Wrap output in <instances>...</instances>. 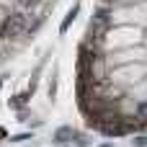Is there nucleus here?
<instances>
[{"instance_id": "obj_3", "label": "nucleus", "mask_w": 147, "mask_h": 147, "mask_svg": "<svg viewBox=\"0 0 147 147\" xmlns=\"http://www.w3.org/2000/svg\"><path fill=\"white\" fill-rule=\"evenodd\" d=\"M96 23H101V26L109 23V8H98L96 10Z\"/></svg>"}, {"instance_id": "obj_4", "label": "nucleus", "mask_w": 147, "mask_h": 147, "mask_svg": "<svg viewBox=\"0 0 147 147\" xmlns=\"http://www.w3.org/2000/svg\"><path fill=\"white\" fill-rule=\"evenodd\" d=\"M67 137H72V129H70V127H62V129H57V134H54L57 142H67Z\"/></svg>"}, {"instance_id": "obj_8", "label": "nucleus", "mask_w": 147, "mask_h": 147, "mask_svg": "<svg viewBox=\"0 0 147 147\" xmlns=\"http://www.w3.org/2000/svg\"><path fill=\"white\" fill-rule=\"evenodd\" d=\"M0 85H3V83H0Z\"/></svg>"}, {"instance_id": "obj_1", "label": "nucleus", "mask_w": 147, "mask_h": 147, "mask_svg": "<svg viewBox=\"0 0 147 147\" xmlns=\"http://www.w3.org/2000/svg\"><path fill=\"white\" fill-rule=\"evenodd\" d=\"M26 28H28V16H26L23 10H18V13H13V16H8V18H5V23H3V28H0V34H3L5 39H16V36H21Z\"/></svg>"}, {"instance_id": "obj_7", "label": "nucleus", "mask_w": 147, "mask_h": 147, "mask_svg": "<svg viewBox=\"0 0 147 147\" xmlns=\"http://www.w3.org/2000/svg\"><path fill=\"white\" fill-rule=\"evenodd\" d=\"M3 134H5V129H0V137H3Z\"/></svg>"}, {"instance_id": "obj_2", "label": "nucleus", "mask_w": 147, "mask_h": 147, "mask_svg": "<svg viewBox=\"0 0 147 147\" xmlns=\"http://www.w3.org/2000/svg\"><path fill=\"white\" fill-rule=\"evenodd\" d=\"M78 13H80V3H75V5H72V8L67 10V16L62 18V23H59V34H65V31H67V28L72 26V21L78 18Z\"/></svg>"}, {"instance_id": "obj_6", "label": "nucleus", "mask_w": 147, "mask_h": 147, "mask_svg": "<svg viewBox=\"0 0 147 147\" xmlns=\"http://www.w3.org/2000/svg\"><path fill=\"white\" fill-rule=\"evenodd\" d=\"M21 3H23V5H26V8H34V5H39V3H41V0H21Z\"/></svg>"}, {"instance_id": "obj_5", "label": "nucleus", "mask_w": 147, "mask_h": 147, "mask_svg": "<svg viewBox=\"0 0 147 147\" xmlns=\"http://www.w3.org/2000/svg\"><path fill=\"white\" fill-rule=\"evenodd\" d=\"M137 114H140V119L147 121V103H140V106H137Z\"/></svg>"}]
</instances>
